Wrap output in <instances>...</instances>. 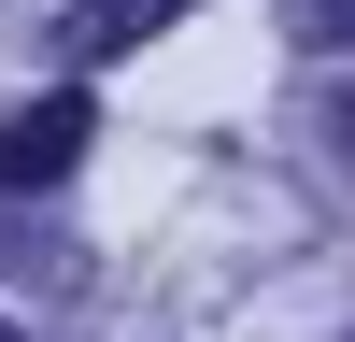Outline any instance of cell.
<instances>
[{
  "instance_id": "1",
  "label": "cell",
  "mask_w": 355,
  "mask_h": 342,
  "mask_svg": "<svg viewBox=\"0 0 355 342\" xmlns=\"http://www.w3.org/2000/svg\"><path fill=\"white\" fill-rule=\"evenodd\" d=\"M71 157H85V86H57V100L0 114V186H57Z\"/></svg>"
},
{
  "instance_id": "2",
  "label": "cell",
  "mask_w": 355,
  "mask_h": 342,
  "mask_svg": "<svg viewBox=\"0 0 355 342\" xmlns=\"http://www.w3.org/2000/svg\"><path fill=\"white\" fill-rule=\"evenodd\" d=\"M142 28H171V0H85V15L57 28V57H114V43H142Z\"/></svg>"
},
{
  "instance_id": "3",
  "label": "cell",
  "mask_w": 355,
  "mask_h": 342,
  "mask_svg": "<svg viewBox=\"0 0 355 342\" xmlns=\"http://www.w3.org/2000/svg\"><path fill=\"white\" fill-rule=\"evenodd\" d=\"M341 157H355V114H341Z\"/></svg>"
},
{
  "instance_id": "4",
  "label": "cell",
  "mask_w": 355,
  "mask_h": 342,
  "mask_svg": "<svg viewBox=\"0 0 355 342\" xmlns=\"http://www.w3.org/2000/svg\"><path fill=\"white\" fill-rule=\"evenodd\" d=\"M0 342H28V328H0Z\"/></svg>"
}]
</instances>
